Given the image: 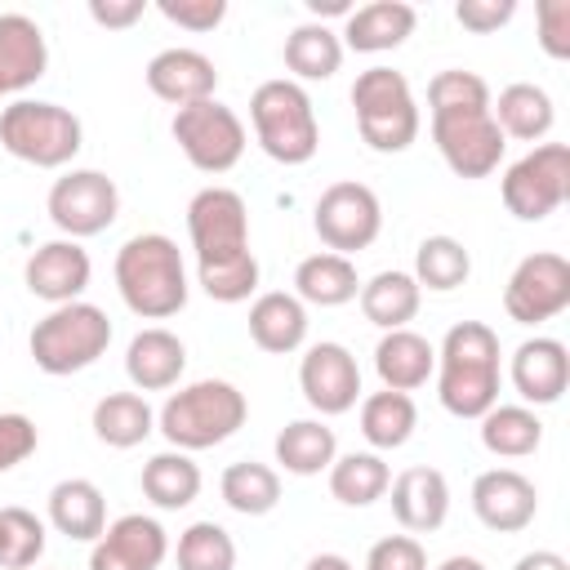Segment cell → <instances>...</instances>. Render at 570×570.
Listing matches in <instances>:
<instances>
[{
  "instance_id": "obj_11",
  "label": "cell",
  "mask_w": 570,
  "mask_h": 570,
  "mask_svg": "<svg viewBox=\"0 0 570 570\" xmlns=\"http://www.w3.org/2000/svg\"><path fill=\"white\" fill-rule=\"evenodd\" d=\"M312 227H316V236H321V245L330 254L352 258V254H361V249H370L379 240L383 205H379L374 187H365L356 178H338V183H330L321 191V200L312 209Z\"/></svg>"
},
{
  "instance_id": "obj_47",
  "label": "cell",
  "mask_w": 570,
  "mask_h": 570,
  "mask_svg": "<svg viewBox=\"0 0 570 570\" xmlns=\"http://www.w3.org/2000/svg\"><path fill=\"white\" fill-rule=\"evenodd\" d=\"M539 49L557 62L570 58V0H539Z\"/></svg>"
},
{
  "instance_id": "obj_53",
  "label": "cell",
  "mask_w": 570,
  "mask_h": 570,
  "mask_svg": "<svg viewBox=\"0 0 570 570\" xmlns=\"http://www.w3.org/2000/svg\"><path fill=\"white\" fill-rule=\"evenodd\" d=\"M436 570H485V561H476V557H445Z\"/></svg>"
},
{
  "instance_id": "obj_30",
  "label": "cell",
  "mask_w": 570,
  "mask_h": 570,
  "mask_svg": "<svg viewBox=\"0 0 570 570\" xmlns=\"http://www.w3.org/2000/svg\"><path fill=\"white\" fill-rule=\"evenodd\" d=\"M356 298H361L365 321L379 325V330L387 334V330H410V321L419 316L423 289H419V281H414L410 272L387 267V272H374V276L361 285Z\"/></svg>"
},
{
  "instance_id": "obj_31",
  "label": "cell",
  "mask_w": 570,
  "mask_h": 570,
  "mask_svg": "<svg viewBox=\"0 0 570 570\" xmlns=\"http://www.w3.org/2000/svg\"><path fill=\"white\" fill-rule=\"evenodd\" d=\"M272 450L289 476H321L338 459V436L334 428H325V419H294L276 432Z\"/></svg>"
},
{
  "instance_id": "obj_50",
  "label": "cell",
  "mask_w": 570,
  "mask_h": 570,
  "mask_svg": "<svg viewBox=\"0 0 570 570\" xmlns=\"http://www.w3.org/2000/svg\"><path fill=\"white\" fill-rule=\"evenodd\" d=\"M512 570H570V566H566V557H561V552H552V548H534V552L517 557V566H512Z\"/></svg>"
},
{
  "instance_id": "obj_14",
  "label": "cell",
  "mask_w": 570,
  "mask_h": 570,
  "mask_svg": "<svg viewBox=\"0 0 570 570\" xmlns=\"http://www.w3.org/2000/svg\"><path fill=\"white\" fill-rule=\"evenodd\" d=\"M570 307V258L557 249L525 254L508 285H503V312L517 325H543Z\"/></svg>"
},
{
  "instance_id": "obj_49",
  "label": "cell",
  "mask_w": 570,
  "mask_h": 570,
  "mask_svg": "<svg viewBox=\"0 0 570 570\" xmlns=\"http://www.w3.org/2000/svg\"><path fill=\"white\" fill-rule=\"evenodd\" d=\"M147 13V0H89V18L107 31H125Z\"/></svg>"
},
{
  "instance_id": "obj_34",
  "label": "cell",
  "mask_w": 570,
  "mask_h": 570,
  "mask_svg": "<svg viewBox=\"0 0 570 570\" xmlns=\"http://www.w3.org/2000/svg\"><path fill=\"white\" fill-rule=\"evenodd\" d=\"M330 494L343 503V508H370L387 494L392 485V468L383 463V454L374 450H352V454H338L330 463Z\"/></svg>"
},
{
  "instance_id": "obj_4",
  "label": "cell",
  "mask_w": 570,
  "mask_h": 570,
  "mask_svg": "<svg viewBox=\"0 0 570 570\" xmlns=\"http://www.w3.org/2000/svg\"><path fill=\"white\" fill-rule=\"evenodd\" d=\"M249 125L258 147L276 160V165H307L321 147V125H316V107L307 98V89L289 76L281 80H263L249 94Z\"/></svg>"
},
{
  "instance_id": "obj_3",
  "label": "cell",
  "mask_w": 570,
  "mask_h": 570,
  "mask_svg": "<svg viewBox=\"0 0 570 570\" xmlns=\"http://www.w3.org/2000/svg\"><path fill=\"white\" fill-rule=\"evenodd\" d=\"M249 419V401L236 383L227 379H196L178 392H169V401L156 410V432L169 441V450L196 454L209 445H223L227 436H236Z\"/></svg>"
},
{
  "instance_id": "obj_45",
  "label": "cell",
  "mask_w": 570,
  "mask_h": 570,
  "mask_svg": "<svg viewBox=\"0 0 570 570\" xmlns=\"http://www.w3.org/2000/svg\"><path fill=\"white\" fill-rule=\"evenodd\" d=\"M36 445H40V432L27 414H18V410L0 414V472H13L18 463H27L36 454Z\"/></svg>"
},
{
  "instance_id": "obj_17",
  "label": "cell",
  "mask_w": 570,
  "mask_h": 570,
  "mask_svg": "<svg viewBox=\"0 0 570 570\" xmlns=\"http://www.w3.org/2000/svg\"><path fill=\"white\" fill-rule=\"evenodd\" d=\"M472 512L494 534H517L539 512V490L517 468H485L472 481Z\"/></svg>"
},
{
  "instance_id": "obj_48",
  "label": "cell",
  "mask_w": 570,
  "mask_h": 570,
  "mask_svg": "<svg viewBox=\"0 0 570 570\" xmlns=\"http://www.w3.org/2000/svg\"><path fill=\"white\" fill-rule=\"evenodd\" d=\"M512 13H517V0H459V4H454L459 27H468V31H476V36H490V31L508 27Z\"/></svg>"
},
{
  "instance_id": "obj_33",
  "label": "cell",
  "mask_w": 570,
  "mask_h": 570,
  "mask_svg": "<svg viewBox=\"0 0 570 570\" xmlns=\"http://www.w3.org/2000/svg\"><path fill=\"white\" fill-rule=\"evenodd\" d=\"M419 428V405L410 392H370L361 396V436L379 450H401Z\"/></svg>"
},
{
  "instance_id": "obj_26",
  "label": "cell",
  "mask_w": 570,
  "mask_h": 570,
  "mask_svg": "<svg viewBox=\"0 0 570 570\" xmlns=\"http://www.w3.org/2000/svg\"><path fill=\"white\" fill-rule=\"evenodd\" d=\"M374 374L387 392H419L436 374V347L414 330H387L374 347Z\"/></svg>"
},
{
  "instance_id": "obj_46",
  "label": "cell",
  "mask_w": 570,
  "mask_h": 570,
  "mask_svg": "<svg viewBox=\"0 0 570 570\" xmlns=\"http://www.w3.org/2000/svg\"><path fill=\"white\" fill-rule=\"evenodd\" d=\"M160 18H169L183 31H214L227 18V0H156Z\"/></svg>"
},
{
  "instance_id": "obj_36",
  "label": "cell",
  "mask_w": 570,
  "mask_h": 570,
  "mask_svg": "<svg viewBox=\"0 0 570 570\" xmlns=\"http://www.w3.org/2000/svg\"><path fill=\"white\" fill-rule=\"evenodd\" d=\"M142 494L160 512H178V508L196 503V494H200V468L183 450H160V454H151L142 463Z\"/></svg>"
},
{
  "instance_id": "obj_20",
  "label": "cell",
  "mask_w": 570,
  "mask_h": 570,
  "mask_svg": "<svg viewBox=\"0 0 570 570\" xmlns=\"http://www.w3.org/2000/svg\"><path fill=\"white\" fill-rule=\"evenodd\" d=\"M387 503H392V517L401 521L405 534H432L445 525L450 517V481L441 468H428V463H414L405 472L392 476L387 485Z\"/></svg>"
},
{
  "instance_id": "obj_44",
  "label": "cell",
  "mask_w": 570,
  "mask_h": 570,
  "mask_svg": "<svg viewBox=\"0 0 570 570\" xmlns=\"http://www.w3.org/2000/svg\"><path fill=\"white\" fill-rule=\"evenodd\" d=\"M365 570H428V552L414 534H383L365 552Z\"/></svg>"
},
{
  "instance_id": "obj_2",
  "label": "cell",
  "mask_w": 570,
  "mask_h": 570,
  "mask_svg": "<svg viewBox=\"0 0 570 570\" xmlns=\"http://www.w3.org/2000/svg\"><path fill=\"white\" fill-rule=\"evenodd\" d=\"M116 289L142 321H169L187 307L183 249L165 232H138L116 249Z\"/></svg>"
},
{
  "instance_id": "obj_6",
  "label": "cell",
  "mask_w": 570,
  "mask_h": 570,
  "mask_svg": "<svg viewBox=\"0 0 570 570\" xmlns=\"http://www.w3.org/2000/svg\"><path fill=\"white\" fill-rule=\"evenodd\" d=\"M352 107H356V129H361L365 147L383 151V156L405 151L423 129L414 89H410L405 71H396V67H365L352 80Z\"/></svg>"
},
{
  "instance_id": "obj_27",
  "label": "cell",
  "mask_w": 570,
  "mask_h": 570,
  "mask_svg": "<svg viewBox=\"0 0 570 570\" xmlns=\"http://www.w3.org/2000/svg\"><path fill=\"white\" fill-rule=\"evenodd\" d=\"M49 525L71 543H94L107 530V499L89 476H67L49 490Z\"/></svg>"
},
{
  "instance_id": "obj_18",
  "label": "cell",
  "mask_w": 570,
  "mask_h": 570,
  "mask_svg": "<svg viewBox=\"0 0 570 570\" xmlns=\"http://www.w3.org/2000/svg\"><path fill=\"white\" fill-rule=\"evenodd\" d=\"M89 276H94L89 254L80 249V240H67V236L45 240V245L27 258V267H22L27 289H31L36 298L53 303V307L76 303V298L89 289Z\"/></svg>"
},
{
  "instance_id": "obj_40",
  "label": "cell",
  "mask_w": 570,
  "mask_h": 570,
  "mask_svg": "<svg viewBox=\"0 0 570 570\" xmlns=\"http://www.w3.org/2000/svg\"><path fill=\"white\" fill-rule=\"evenodd\" d=\"M49 530L36 512L9 503L0 508V570H31L45 557Z\"/></svg>"
},
{
  "instance_id": "obj_35",
  "label": "cell",
  "mask_w": 570,
  "mask_h": 570,
  "mask_svg": "<svg viewBox=\"0 0 570 570\" xmlns=\"http://www.w3.org/2000/svg\"><path fill=\"white\" fill-rule=\"evenodd\" d=\"M476 423H481V445L494 459H525L543 445V423L530 405H490Z\"/></svg>"
},
{
  "instance_id": "obj_7",
  "label": "cell",
  "mask_w": 570,
  "mask_h": 570,
  "mask_svg": "<svg viewBox=\"0 0 570 570\" xmlns=\"http://www.w3.org/2000/svg\"><path fill=\"white\" fill-rule=\"evenodd\" d=\"M111 343V321L98 303H62V307H49L45 321L31 325V338H27V352L36 361V370L62 379V374H80L89 370Z\"/></svg>"
},
{
  "instance_id": "obj_39",
  "label": "cell",
  "mask_w": 570,
  "mask_h": 570,
  "mask_svg": "<svg viewBox=\"0 0 570 570\" xmlns=\"http://www.w3.org/2000/svg\"><path fill=\"white\" fill-rule=\"evenodd\" d=\"M410 276L419 281V289L450 294L472 276V254L459 236H423L419 249H414V272Z\"/></svg>"
},
{
  "instance_id": "obj_22",
  "label": "cell",
  "mask_w": 570,
  "mask_h": 570,
  "mask_svg": "<svg viewBox=\"0 0 570 570\" xmlns=\"http://www.w3.org/2000/svg\"><path fill=\"white\" fill-rule=\"evenodd\" d=\"M187 370V347L174 330L165 325H147L129 338L125 347V374L134 383V392H165V387H178Z\"/></svg>"
},
{
  "instance_id": "obj_32",
  "label": "cell",
  "mask_w": 570,
  "mask_h": 570,
  "mask_svg": "<svg viewBox=\"0 0 570 570\" xmlns=\"http://www.w3.org/2000/svg\"><path fill=\"white\" fill-rule=\"evenodd\" d=\"M156 432V410L142 392H107L94 405V436L111 450H134Z\"/></svg>"
},
{
  "instance_id": "obj_15",
  "label": "cell",
  "mask_w": 570,
  "mask_h": 570,
  "mask_svg": "<svg viewBox=\"0 0 570 570\" xmlns=\"http://www.w3.org/2000/svg\"><path fill=\"white\" fill-rule=\"evenodd\" d=\"M298 392L321 419L347 414L361 401V365H356V356L334 338L312 343L303 352V361H298Z\"/></svg>"
},
{
  "instance_id": "obj_29",
  "label": "cell",
  "mask_w": 570,
  "mask_h": 570,
  "mask_svg": "<svg viewBox=\"0 0 570 570\" xmlns=\"http://www.w3.org/2000/svg\"><path fill=\"white\" fill-rule=\"evenodd\" d=\"M356 294H361V276H356V263L343 254L321 249L294 267V298L303 307H343Z\"/></svg>"
},
{
  "instance_id": "obj_43",
  "label": "cell",
  "mask_w": 570,
  "mask_h": 570,
  "mask_svg": "<svg viewBox=\"0 0 570 570\" xmlns=\"http://www.w3.org/2000/svg\"><path fill=\"white\" fill-rule=\"evenodd\" d=\"M196 285L214 298V303H245L258 289V258H236L223 267H196Z\"/></svg>"
},
{
  "instance_id": "obj_41",
  "label": "cell",
  "mask_w": 570,
  "mask_h": 570,
  "mask_svg": "<svg viewBox=\"0 0 570 570\" xmlns=\"http://www.w3.org/2000/svg\"><path fill=\"white\" fill-rule=\"evenodd\" d=\"M178 570H236V539L218 521H191L178 534Z\"/></svg>"
},
{
  "instance_id": "obj_1",
  "label": "cell",
  "mask_w": 570,
  "mask_h": 570,
  "mask_svg": "<svg viewBox=\"0 0 570 570\" xmlns=\"http://www.w3.org/2000/svg\"><path fill=\"white\" fill-rule=\"evenodd\" d=\"M436 396L454 419H481L499 405V334L485 321H459L436 347Z\"/></svg>"
},
{
  "instance_id": "obj_21",
  "label": "cell",
  "mask_w": 570,
  "mask_h": 570,
  "mask_svg": "<svg viewBox=\"0 0 570 570\" xmlns=\"http://www.w3.org/2000/svg\"><path fill=\"white\" fill-rule=\"evenodd\" d=\"M508 379L517 387V396L534 410V405H557L566 383H570V352L561 338H548V334H534L525 338L517 352H512V365H508Z\"/></svg>"
},
{
  "instance_id": "obj_16",
  "label": "cell",
  "mask_w": 570,
  "mask_h": 570,
  "mask_svg": "<svg viewBox=\"0 0 570 570\" xmlns=\"http://www.w3.org/2000/svg\"><path fill=\"white\" fill-rule=\"evenodd\" d=\"M169 557V534L156 517L125 512L107 521V530L89 548V570H160Z\"/></svg>"
},
{
  "instance_id": "obj_28",
  "label": "cell",
  "mask_w": 570,
  "mask_h": 570,
  "mask_svg": "<svg viewBox=\"0 0 570 570\" xmlns=\"http://www.w3.org/2000/svg\"><path fill=\"white\" fill-rule=\"evenodd\" d=\"M490 116H494L503 138L539 142V138H548V129L557 120V107H552V94L543 85L517 80V85L499 89V98H490Z\"/></svg>"
},
{
  "instance_id": "obj_8",
  "label": "cell",
  "mask_w": 570,
  "mask_h": 570,
  "mask_svg": "<svg viewBox=\"0 0 570 570\" xmlns=\"http://www.w3.org/2000/svg\"><path fill=\"white\" fill-rule=\"evenodd\" d=\"M503 205L521 223H543L570 200V147L566 142H539L521 160L503 169Z\"/></svg>"
},
{
  "instance_id": "obj_25",
  "label": "cell",
  "mask_w": 570,
  "mask_h": 570,
  "mask_svg": "<svg viewBox=\"0 0 570 570\" xmlns=\"http://www.w3.org/2000/svg\"><path fill=\"white\" fill-rule=\"evenodd\" d=\"M249 338L272 356H289L307 343V307L289 289H267L249 303Z\"/></svg>"
},
{
  "instance_id": "obj_23",
  "label": "cell",
  "mask_w": 570,
  "mask_h": 570,
  "mask_svg": "<svg viewBox=\"0 0 570 570\" xmlns=\"http://www.w3.org/2000/svg\"><path fill=\"white\" fill-rule=\"evenodd\" d=\"M414 27H419L414 4H405V0H370V4H361V9H352L343 18L338 40L352 53H387V49H401L414 36Z\"/></svg>"
},
{
  "instance_id": "obj_52",
  "label": "cell",
  "mask_w": 570,
  "mask_h": 570,
  "mask_svg": "<svg viewBox=\"0 0 570 570\" xmlns=\"http://www.w3.org/2000/svg\"><path fill=\"white\" fill-rule=\"evenodd\" d=\"M303 570H356L343 552H316V557H307V566Z\"/></svg>"
},
{
  "instance_id": "obj_37",
  "label": "cell",
  "mask_w": 570,
  "mask_h": 570,
  "mask_svg": "<svg viewBox=\"0 0 570 570\" xmlns=\"http://www.w3.org/2000/svg\"><path fill=\"white\" fill-rule=\"evenodd\" d=\"M218 494L240 517H267L281 503V472L272 463H254V459L227 463L218 476Z\"/></svg>"
},
{
  "instance_id": "obj_19",
  "label": "cell",
  "mask_w": 570,
  "mask_h": 570,
  "mask_svg": "<svg viewBox=\"0 0 570 570\" xmlns=\"http://www.w3.org/2000/svg\"><path fill=\"white\" fill-rule=\"evenodd\" d=\"M147 89L160 98V102H169L174 111L178 107H191V102H205V98H214V89H218V67H214V58H205L200 49H187V45H174V49H160V53H151V62H147Z\"/></svg>"
},
{
  "instance_id": "obj_38",
  "label": "cell",
  "mask_w": 570,
  "mask_h": 570,
  "mask_svg": "<svg viewBox=\"0 0 570 570\" xmlns=\"http://www.w3.org/2000/svg\"><path fill=\"white\" fill-rule=\"evenodd\" d=\"M285 67L294 80H330L343 67V40L325 22H303L285 36Z\"/></svg>"
},
{
  "instance_id": "obj_12",
  "label": "cell",
  "mask_w": 570,
  "mask_h": 570,
  "mask_svg": "<svg viewBox=\"0 0 570 570\" xmlns=\"http://www.w3.org/2000/svg\"><path fill=\"white\" fill-rule=\"evenodd\" d=\"M432 142L454 178H490L508 151V138L499 134L490 107H463V111H432Z\"/></svg>"
},
{
  "instance_id": "obj_10",
  "label": "cell",
  "mask_w": 570,
  "mask_h": 570,
  "mask_svg": "<svg viewBox=\"0 0 570 570\" xmlns=\"http://www.w3.org/2000/svg\"><path fill=\"white\" fill-rule=\"evenodd\" d=\"M169 134H174L178 151L187 156V165L200 169V174H227V169H236V160L245 156V125H240V116H236L227 102H218V98L178 107Z\"/></svg>"
},
{
  "instance_id": "obj_5",
  "label": "cell",
  "mask_w": 570,
  "mask_h": 570,
  "mask_svg": "<svg viewBox=\"0 0 570 570\" xmlns=\"http://www.w3.org/2000/svg\"><path fill=\"white\" fill-rule=\"evenodd\" d=\"M0 147L36 169H62L85 147V125L76 111L45 102V98H18L0 111Z\"/></svg>"
},
{
  "instance_id": "obj_9",
  "label": "cell",
  "mask_w": 570,
  "mask_h": 570,
  "mask_svg": "<svg viewBox=\"0 0 570 570\" xmlns=\"http://www.w3.org/2000/svg\"><path fill=\"white\" fill-rule=\"evenodd\" d=\"M187 236L196 249V267H223L249 258V209L232 187H200L187 200Z\"/></svg>"
},
{
  "instance_id": "obj_13",
  "label": "cell",
  "mask_w": 570,
  "mask_h": 570,
  "mask_svg": "<svg viewBox=\"0 0 570 570\" xmlns=\"http://www.w3.org/2000/svg\"><path fill=\"white\" fill-rule=\"evenodd\" d=\"M45 209L67 240H85L120 218V191L102 169H67L62 178H53Z\"/></svg>"
},
{
  "instance_id": "obj_42",
  "label": "cell",
  "mask_w": 570,
  "mask_h": 570,
  "mask_svg": "<svg viewBox=\"0 0 570 570\" xmlns=\"http://www.w3.org/2000/svg\"><path fill=\"white\" fill-rule=\"evenodd\" d=\"M463 107H490V85L463 67L436 71L428 80V116L432 111H463Z\"/></svg>"
},
{
  "instance_id": "obj_24",
  "label": "cell",
  "mask_w": 570,
  "mask_h": 570,
  "mask_svg": "<svg viewBox=\"0 0 570 570\" xmlns=\"http://www.w3.org/2000/svg\"><path fill=\"white\" fill-rule=\"evenodd\" d=\"M49 67V45L36 18L0 13V94L31 89Z\"/></svg>"
},
{
  "instance_id": "obj_51",
  "label": "cell",
  "mask_w": 570,
  "mask_h": 570,
  "mask_svg": "<svg viewBox=\"0 0 570 570\" xmlns=\"http://www.w3.org/2000/svg\"><path fill=\"white\" fill-rule=\"evenodd\" d=\"M352 9H356L352 0H307V13H312V18H330V13H334V18H347Z\"/></svg>"
}]
</instances>
